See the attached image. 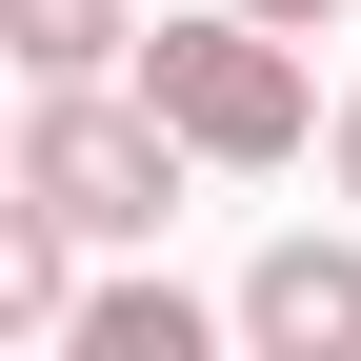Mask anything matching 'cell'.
Returning <instances> with one entry per match:
<instances>
[{"mask_svg": "<svg viewBox=\"0 0 361 361\" xmlns=\"http://www.w3.org/2000/svg\"><path fill=\"white\" fill-rule=\"evenodd\" d=\"M20 201H40V221H80V241H161V201H180V141H161V101H141V80L20 101Z\"/></svg>", "mask_w": 361, "mask_h": 361, "instance_id": "7a4b0ae2", "label": "cell"}, {"mask_svg": "<svg viewBox=\"0 0 361 361\" xmlns=\"http://www.w3.org/2000/svg\"><path fill=\"white\" fill-rule=\"evenodd\" d=\"M241 20H281V40H322V20H341V0H241Z\"/></svg>", "mask_w": 361, "mask_h": 361, "instance_id": "ba28073f", "label": "cell"}, {"mask_svg": "<svg viewBox=\"0 0 361 361\" xmlns=\"http://www.w3.org/2000/svg\"><path fill=\"white\" fill-rule=\"evenodd\" d=\"M80 301H101V281H80V221H40V201H0V322H20V341H61Z\"/></svg>", "mask_w": 361, "mask_h": 361, "instance_id": "8992f818", "label": "cell"}, {"mask_svg": "<svg viewBox=\"0 0 361 361\" xmlns=\"http://www.w3.org/2000/svg\"><path fill=\"white\" fill-rule=\"evenodd\" d=\"M0 40H20V80L40 101H80V80H141V0H0Z\"/></svg>", "mask_w": 361, "mask_h": 361, "instance_id": "5b68a950", "label": "cell"}, {"mask_svg": "<svg viewBox=\"0 0 361 361\" xmlns=\"http://www.w3.org/2000/svg\"><path fill=\"white\" fill-rule=\"evenodd\" d=\"M241 361H361V241H261L241 261Z\"/></svg>", "mask_w": 361, "mask_h": 361, "instance_id": "3957f363", "label": "cell"}, {"mask_svg": "<svg viewBox=\"0 0 361 361\" xmlns=\"http://www.w3.org/2000/svg\"><path fill=\"white\" fill-rule=\"evenodd\" d=\"M221 341H241V301H180V281H101V301H80V322L40 341V361H221Z\"/></svg>", "mask_w": 361, "mask_h": 361, "instance_id": "277c9868", "label": "cell"}, {"mask_svg": "<svg viewBox=\"0 0 361 361\" xmlns=\"http://www.w3.org/2000/svg\"><path fill=\"white\" fill-rule=\"evenodd\" d=\"M322 161H341V201H361V80H341V121H322Z\"/></svg>", "mask_w": 361, "mask_h": 361, "instance_id": "52a82bcc", "label": "cell"}, {"mask_svg": "<svg viewBox=\"0 0 361 361\" xmlns=\"http://www.w3.org/2000/svg\"><path fill=\"white\" fill-rule=\"evenodd\" d=\"M141 101H161V141H180V161H221V180H261V161L322 141L301 40H281V20H241V0H201V20H161V40H141Z\"/></svg>", "mask_w": 361, "mask_h": 361, "instance_id": "6da1fadb", "label": "cell"}]
</instances>
